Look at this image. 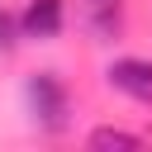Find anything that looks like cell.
Segmentation results:
<instances>
[{
    "instance_id": "6da1fadb",
    "label": "cell",
    "mask_w": 152,
    "mask_h": 152,
    "mask_svg": "<svg viewBox=\"0 0 152 152\" xmlns=\"http://www.w3.org/2000/svg\"><path fill=\"white\" fill-rule=\"evenodd\" d=\"M24 100H28V114H33L38 128H48V133H62L66 128L71 95H66V86H62L57 71H33L24 81Z\"/></svg>"
},
{
    "instance_id": "7a4b0ae2",
    "label": "cell",
    "mask_w": 152,
    "mask_h": 152,
    "mask_svg": "<svg viewBox=\"0 0 152 152\" xmlns=\"http://www.w3.org/2000/svg\"><path fill=\"white\" fill-rule=\"evenodd\" d=\"M104 76H109L114 90L133 95L138 104H152V62L147 57H119V62H109Z\"/></svg>"
},
{
    "instance_id": "3957f363",
    "label": "cell",
    "mask_w": 152,
    "mask_h": 152,
    "mask_svg": "<svg viewBox=\"0 0 152 152\" xmlns=\"http://www.w3.org/2000/svg\"><path fill=\"white\" fill-rule=\"evenodd\" d=\"M19 24H24V38L48 43V38H57L62 24H66V0H28L24 14H19Z\"/></svg>"
},
{
    "instance_id": "277c9868",
    "label": "cell",
    "mask_w": 152,
    "mask_h": 152,
    "mask_svg": "<svg viewBox=\"0 0 152 152\" xmlns=\"http://www.w3.org/2000/svg\"><path fill=\"white\" fill-rule=\"evenodd\" d=\"M119 10H124V0H86V14H90V24H95L100 38L119 33Z\"/></svg>"
},
{
    "instance_id": "5b68a950",
    "label": "cell",
    "mask_w": 152,
    "mask_h": 152,
    "mask_svg": "<svg viewBox=\"0 0 152 152\" xmlns=\"http://www.w3.org/2000/svg\"><path fill=\"white\" fill-rule=\"evenodd\" d=\"M90 147H142L138 133H124V128H95L90 133Z\"/></svg>"
},
{
    "instance_id": "8992f818",
    "label": "cell",
    "mask_w": 152,
    "mask_h": 152,
    "mask_svg": "<svg viewBox=\"0 0 152 152\" xmlns=\"http://www.w3.org/2000/svg\"><path fill=\"white\" fill-rule=\"evenodd\" d=\"M19 33H24V24H19L10 10H0V52H10V48L19 43Z\"/></svg>"
}]
</instances>
